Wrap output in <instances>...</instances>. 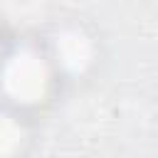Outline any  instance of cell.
I'll return each instance as SVG.
<instances>
[{
  "instance_id": "1",
  "label": "cell",
  "mask_w": 158,
  "mask_h": 158,
  "mask_svg": "<svg viewBox=\"0 0 158 158\" xmlns=\"http://www.w3.org/2000/svg\"><path fill=\"white\" fill-rule=\"evenodd\" d=\"M5 91L17 101H35L47 86V64L35 52H15L2 72Z\"/></svg>"
},
{
  "instance_id": "2",
  "label": "cell",
  "mask_w": 158,
  "mask_h": 158,
  "mask_svg": "<svg viewBox=\"0 0 158 158\" xmlns=\"http://www.w3.org/2000/svg\"><path fill=\"white\" fill-rule=\"evenodd\" d=\"M54 47H57V59L72 72H79L91 62V42L81 32H74V30L64 32Z\"/></svg>"
},
{
  "instance_id": "3",
  "label": "cell",
  "mask_w": 158,
  "mask_h": 158,
  "mask_svg": "<svg viewBox=\"0 0 158 158\" xmlns=\"http://www.w3.org/2000/svg\"><path fill=\"white\" fill-rule=\"evenodd\" d=\"M17 138H20V128L15 126V121L7 116H0V156L12 151L17 146Z\"/></svg>"
}]
</instances>
